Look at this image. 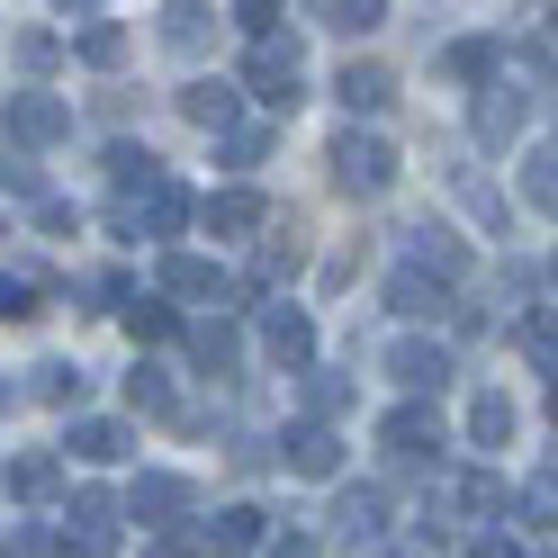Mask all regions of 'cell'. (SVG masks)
Returning <instances> with one entry per match:
<instances>
[{
    "instance_id": "cell-1",
    "label": "cell",
    "mask_w": 558,
    "mask_h": 558,
    "mask_svg": "<svg viewBox=\"0 0 558 558\" xmlns=\"http://www.w3.org/2000/svg\"><path fill=\"white\" fill-rule=\"evenodd\" d=\"M325 162H333V190L342 198H378V190L397 181V145L378 126H342L333 145H325Z\"/></svg>"
},
{
    "instance_id": "cell-5",
    "label": "cell",
    "mask_w": 558,
    "mask_h": 558,
    "mask_svg": "<svg viewBox=\"0 0 558 558\" xmlns=\"http://www.w3.org/2000/svg\"><path fill=\"white\" fill-rule=\"evenodd\" d=\"M378 450H388V469H433L441 405H388V414H378Z\"/></svg>"
},
{
    "instance_id": "cell-50",
    "label": "cell",
    "mask_w": 558,
    "mask_h": 558,
    "mask_svg": "<svg viewBox=\"0 0 558 558\" xmlns=\"http://www.w3.org/2000/svg\"><path fill=\"white\" fill-rule=\"evenodd\" d=\"M549 424H558V378H549Z\"/></svg>"
},
{
    "instance_id": "cell-12",
    "label": "cell",
    "mask_w": 558,
    "mask_h": 558,
    "mask_svg": "<svg viewBox=\"0 0 558 558\" xmlns=\"http://www.w3.org/2000/svg\"><path fill=\"white\" fill-rule=\"evenodd\" d=\"M262 352H270L279 369H306V361H316V316H306V306H289V298L262 306Z\"/></svg>"
},
{
    "instance_id": "cell-49",
    "label": "cell",
    "mask_w": 558,
    "mask_h": 558,
    "mask_svg": "<svg viewBox=\"0 0 558 558\" xmlns=\"http://www.w3.org/2000/svg\"><path fill=\"white\" fill-rule=\"evenodd\" d=\"M270 558H316V541H306V532H289V541H270Z\"/></svg>"
},
{
    "instance_id": "cell-41",
    "label": "cell",
    "mask_w": 558,
    "mask_h": 558,
    "mask_svg": "<svg viewBox=\"0 0 558 558\" xmlns=\"http://www.w3.org/2000/svg\"><path fill=\"white\" fill-rule=\"evenodd\" d=\"M207 19H217V10H190V0H181V10H162V37L181 46V54H198L207 46Z\"/></svg>"
},
{
    "instance_id": "cell-46",
    "label": "cell",
    "mask_w": 558,
    "mask_h": 558,
    "mask_svg": "<svg viewBox=\"0 0 558 558\" xmlns=\"http://www.w3.org/2000/svg\"><path fill=\"white\" fill-rule=\"evenodd\" d=\"M234 27L262 46V37H279V10H270V0H243V10H234Z\"/></svg>"
},
{
    "instance_id": "cell-37",
    "label": "cell",
    "mask_w": 558,
    "mask_h": 558,
    "mask_svg": "<svg viewBox=\"0 0 558 558\" xmlns=\"http://www.w3.org/2000/svg\"><path fill=\"white\" fill-rule=\"evenodd\" d=\"M217 154H226V171H262V162H270V126H234V135H217Z\"/></svg>"
},
{
    "instance_id": "cell-45",
    "label": "cell",
    "mask_w": 558,
    "mask_h": 558,
    "mask_svg": "<svg viewBox=\"0 0 558 558\" xmlns=\"http://www.w3.org/2000/svg\"><path fill=\"white\" fill-rule=\"evenodd\" d=\"M145 558H207V541H198V522H181V532H154Z\"/></svg>"
},
{
    "instance_id": "cell-42",
    "label": "cell",
    "mask_w": 558,
    "mask_h": 558,
    "mask_svg": "<svg viewBox=\"0 0 558 558\" xmlns=\"http://www.w3.org/2000/svg\"><path fill=\"white\" fill-rule=\"evenodd\" d=\"M82 298L99 306V316H109V306L126 316V306H135V289H126V270H90V279H82Z\"/></svg>"
},
{
    "instance_id": "cell-21",
    "label": "cell",
    "mask_w": 558,
    "mask_h": 558,
    "mask_svg": "<svg viewBox=\"0 0 558 558\" xmlns=\"http://www.w3.org/2000/svg\"><path fill=\"white\" fill-rule=\"evenodd\" d=\"M198 541L217 549V558H253V549L270 541V532H262V505H226L217 522H198Z\"/></svg>"
},
{
    "instance_id": "cell-36",
    "label": "cell",
    "mask_w": 558,
    "mask_h": 558,
    "mask_svg": "<svg viewBox=\"0 0 558 558\" xmlns=\"http://www.w3.org/2000/svg\"><path fill=\"white\" fill-rule=\"evenodd\" d=\"M0 190H10V198H37V207L54 198V190H46V162H37V154H0Z\"/></svg>"
},
{
    "instance_id": "cell-6",
    "label": "cell",
    "mask_w": 558,
    "mask_h": 558,
    "mask_svg": "<svg viewBox=\"0 0 558 558\" xmlns=\"http://www.w3.org/2000/svg\"><path fill=\"white\" fill-rule=\"evenodd\" d=\"M522 126H532V90H522V82H486L477 109H469V135H477L486 154H505Z\"/></svg>"
},
{
    "instance_id": "cell-14",
    "label": "cell",
    "mask_w": 558,
    "mask_h": 558,
    "mask_svg": "<svg viewBox=\"0 0 558 558\" xmlns=\"http://www.w3.org/2000/svg\"><path fill=\"white\" fill-rule=\"evenodd\" d=\"M198 226H207V234H262V226H270V198L234 181V190H217V198H198Z\"/></svg>"
},
{
    "instance_id": "cell-20",
    "label": "cell",
    "mask_w": 558,
    "mask_h": 558,
    "mask_svg": "<svg viewBox=\"0 0 558 558\" xmlns=\"http://www.w3.org/2000/svg\"><path fill=\"white\" fill-rule=\"evenodd\" d=\"M388 306H397L405 325H424V316H441V306H450V289H441L433 270H414V262H397V270H388Z\"/></svg>"
},
{
    "instance_id": "cell-33",
    "label": "cell",
    "mask_w": 558,
    "mask_h": 558,
    "mask_svg": "<svg viewBox=\"0 0 558 558\" xmlns=\"http://www.w3.org/2000/svg\"><path fill=\"white\" fill-rule=\"evenodd\" d=\"M126 333L154 352V342H171V333H181V306H171V298H135V306H126Z\"/></svg>"
},
{
    "instance_id": "cell-38",
    "label": "cell",
    "mask_w": 558,
    "mask_h": 558,
    "mask_svg": "<svg viewBox=\"0 0 558 558\" xmlns=\"http://www.w3.org/2000/svg\"><path fill=\"white\" fill-rule=\"evenodd\" d=\"M513 505H522V522H532V532H558V469H541Z\"/></svg>"
},
{
    "instance_id": "cell-53",
    "label": "cell",
    "mask_w": 558,
    "mask_h": 558,
    "mask_svg": "<svg viewBox=\"0 0 558 558\" xmlns=\"http://www.w3.org/2000/svg\"><path fill=\"white\" fill-rule=\"evenodd\" d=\"M0 234H10V226H0Z\"/></svg>"
},
{
    "instance_id": "cell-22",
    "label": "cell",
    "mask_w": 558,
    "mask_h": 558,
    "mask_svg": "<svg viewBox=\"0 0 558 558\" xmlns=\"http://www.w3.org/2000/svg\"><path fill=\"white\" fill-rule=\"evenodd\" d=\"M190 361H198V378H234V369H243V333H234L226 316L190 325Z\"/></svg>"
},
{
    "instance_id": "cell-24",
    "label": "cell",
    "mask_w": 558,
    "mask_h": 558,
    "mask_svg": "<svg viewBox=\"0 0 558 558\" xmlns=\"http://www.w3.org/2000/svg\"><path fill=\"white\" fill-rule=\"evenodd\" d=\"M63 450H73V460H90V469H109V460H126V450H135V433H126V424H109V414H82Z\"/></svg>"
},
{
    "instance_id": "cell-15",
    "label": "cell",
    "mask_w": 558,
    "mask_h": 558,
    "mask_svg": "<svg viewBox=\"0 0 558 558\" xmlns=\"http://www.w3.org/2000/svg\"><path fill=\"white\" fill-rule=\"evenodd\" d=\"M279 460H289L298 477H342V433H333V424H289Z\"/></svg>"
},
{
    "instance_id": "cell-44",
    "label": "cell",
    "mask_w": 558,
    "mask_h": 558,
    "mask_svg": "<svg viewBox=\"0 0 558 558\" xmlns=\"http://www.w3.org/2000/svg\"><path fill=\"white\" fill-rule=\"evenodd\" d=\"M522 63H532V73H549V82H558V10H549V19L532 27V46H522Z\"/></svg>"
},
{
    "instance_id": "cell-2",
    "label": "cell",
    "mask_w": 558,
    "mask_h": 558,
    "mask_svg": "<svg viewBox=\"0 0 558 558\" xmlns=\"http://www.w3.org/2000/svg\"><path fill=\"white\" fill-rule=\"evenodd\" d=\"M243 90H253L262 109H298V99H306V46L289 37V27L243 54Z\"/></svg>"
},
{
    "instance_id": "cell-9",
    "label": "cell",
    "mask_w": 558,
    "mask_h": 558,
    "mask_svg": "<svg viewBox=\"0 0 558 558\" xmlns=\"http://www.w3.org/2000/svg\"><path fill=\"white\" fill-rule=\"evenodd\" d=\"M405 262H414V270H433L441 289H460V279H469V243H460V226L414 217V226H405Z\"/></svg>"
},
{
    "instance_id": "cell-13",
    "label": "cell",
    "mask_w": 558,
    "mask_h": 558,
    "mask_svg": "<svg viewBox=\"0 0 558 558\" xmlns=\"http://www.w3.org/2000/svg\"><path fill=\"white\" fill-rule=\"evenodd\" d=\"M10 135H19V154L63 145V135H73V109H63L54 90H19V99H10Z\"/></svg>"
},
{
    "instance_id": "cell-11",
    "label": "cell",
    "mask_w": 558,
    "mask_h": 558,
    "mask_svg": "<svg viewBox=\"0 0 558 558\" xmlns=\"http://www.w3.org/2000/svg\"><path fill=\"white\" fill-rule=\"evenodd\" d=\"M333 541L342 549H378L388 541V486H342L333 496Z\"/></svg>"
},
{
    "instance_id": "cell-26",
    "label": "cell",
    "mask_w": 558,
    "mask_h": 558,
    "mask_svg": "<svg viewBox=\"0 0 558 558\" xmlns=\"http://www.w3.org/2000/svg\"><path fill=\"white\" fill-rule=\"evenodd\" d=\"M513 342H522V352H532L549 378H558V298H541V306H522V316H513Z\"/></svg>"
},
{
    "instance_id": "cell-23",
    "label": "cell",
    "mask_w": 558,
    "mask_h": 558,
    "mask_svg": "<svg viewBox=\"0 0 558 558\" xmlns=\"http://www.w3.org/2000/svg\"><path fill=\"white\" fill-rule=\"evenodd\" d=\"M513 424H522V414H513L505 388H477V397H469V450H505Z\"/></svg>"
},
{
    "instance_id": "cell-32",
    "label": "cell",
    "mask_w": 558,
    "mask_h": 558,
    "mask_svg": "<svg viewBox=\"0 0 558 558\" xmlns=\"http://www.w3.org/2000/svg\"><path fill=\"white\" fill-rule=\"evenodd\" d=\"M298 378H306V424H333V414L352 405V378L342 369H298Z\"/></svg>"
},
{
    "instance_id": "cell-8",
    "label": "cell",
    "mask_w": 558,
    "mask_h": 558,
    "mask_svg": "<svg viewBox=\"0 0 558 558\" xmlns=\"http://www.w3.org/2000/svg\"><path fill=\"white\" fill-rule=\"evenodd\" d=\"M118 496H109V486H82V496H73V513H63V522H73V532H63V558H109L118 549Z\"/></svg>"
},
{
    "instance_id": "cell-34",
    "label": "cell",
    "mask_w": 558,
    "mask_h": 558,
    "mask_svg": "<svg viewBox=\"0 0 558 558\" xmlns=\"http://www.w3.org/2000/svg\"><path fill=\"white\" fill-rule=\"evenodd\" d=\"M82 388H90V369H73V361L27 369V397H46V405H82Z\"/></svg>"
},
{
    "instance_id": "cell-48",
    "label": "cell",
    "mask_w": 558,
    "mask_h": 558,
    "mask_svg": "<svg viewBox=\"0 0 558 558\" xmlns=\"http://www.w3.org/2000/svg\"><path fill=\"white\" fill-rule=\"evenodd\" d=\"M469 549H477V558H522V541H513V532H477Z\"/></svg>"
},
{
    "instance_id": "cell-47",
    "label": "cell",
    "mask_w": 558,
    "mask_h": 558,
    "mask_svg": "<svg viewBox=\"0 0 558 558\" xmlns=\"http://www.w3.org/2000/svg\"><path fill=\"white\" fill-rule=\"evenodd\" d=\"M37 226H46V234H82V217H73V198H46V207H37Z\"/></svg>"
},
{
    "instance_id": "cell-30",
    "label": "cell",
    "mask_w": 558,
    "mask_h": 558,
    "mask_svg": "<svg viewBox=\"0 0 558 558\" xmlns=\"http://www.w3.org/2000/svg\"><path fill=\"white\" fill-rule=\"evenodd\" d=\"M450 181H460V198H469V217H477V226H496V234L513 226V217H505V190H496V181H486V171H477V162H460V171H450Z\"/></svg>"
},
{
    "instance_id": "cell-27",
    "label": "cell",
    "mask_w": 558,
    "mask_h": 558,
    "mask_svg": "<svg viewBox=\"0 0 558 558\" xmlns=\"http://www.w3.org/2000/svg\"><path fill=\"white\" fill-rule=\"evenodd\" d=\"M126 405H135V414H154V424H181V397H171V378H162L154 361H135V369H126Z\"/></svg>"
},
{
    "instance_id": "cell-4",
    "label": "cell",
    "mask_w": 558,
    "mask_h": 558,
    "mask_svg": "<svg viewBox=\"0 0 558 558\" xmlns=\"http://www.w3.org/2000/svg\"><path fill=\"white\" fill-rule=\"evenodd\" d=\"M154 279H162V298H181V306H217V316L243 298V279H234L226 262H207V253H162Z\"/></svg>"
},
{
    "instance_id": "cell-17",
    "label": "cell",
    "mask_w": 558,
    "mask_h": 558,
    "mask_svg": "<svg viewBox=\"0 0 558 558\" xmlns=\"http://www.w3.org/2000/svg\"><path fill=\"white\" fill-rule=\"evenodd\" d=\"M333 99H342V109H352V118H378V109H388V99H397V73H388V63H342V73H333Z\"/></svg>"
},
{
    "instance_id": "cell-51",
    "label": "cell",
    "mask_w": 558,
    "mask_h": 558,
    "mask_svg": "<svg viewBox=\"0 0 558 558\" xmlns=\"http://www.w3.org/2000/svg\"><path fill=\"white\" fill-rule=\"evenodd\" d=\"M10 397H19V388H10V378H0V405H10Z\"/></svg>"
},
{
    "instance_id": "cell-52",
    "label": "cell",
    "mask_w": 558,
    "mask_h": 558,
    "mask_svg": "<svg viewBox=\"0 0 558 558\" xmlns=\"http://www.w3.org/2000/svg\"><path fill=\"white\" fill-rule=\"evenodd\" d=\"M549 289H558V253H549Z\"/></svg>"
},
{
    "instance_id": "cell-43",
    "label": "cell",
    "mask_w": 558,
    "mask_h": 558,
    "mask_svg": "<svg viewBox=\"0 0 558 558\" xmlns=\"http://www.w3.org/2000/svg\"><path fill=\"white\" fill-rule=\"evenodd\" d=\"M27 316H37V279L0 270V325H27Z\"/></svg>"
},
{
    "instance_id": "cell-16",
    "label": "cell",
    "mask_w": 558,
    "mask_h": 558,
    "mask_svg": "<svg viewBox=\"0 0 558 558\" xmlns=\"http://www.w3.org/2000/svg\"><path fill=\"white\" fill-rule=\"evenodd\" d=\"M181 118L207 126V135H234L243 126V82H190L181 90Z\"/></svg>"
},
{
    "instance_id": "cell-28",
    "label": "cell",
    "mask_w": 558,
    "mask_h": 558,
    "mask_svg": "<svg viewBox=\"0 0 558 558\" xmlns=\"http://www.w3.org/2000/svg\"><path fill=\"white\" fill-rule=\"evenodd\" d=\"M73 46H82V63H90V73H118V63H126V27H118V19H99V10H90V19H82V37H73Z\"/></svg>"
},
{
    "instance_id": "cell-29",
    "label": "cell",
    "mask_w": 558,
    "mask_h": 558,
    "mask_svg": "<svg viewBox=\"0 0 558 558\" xmlns=\"http://www.w3.org/2000/svg\"><path fill=\"white\" fill-rule=\"evenodd\" d=\"M522 198H532L541 217H558V135H549V145H532V154H522Z\"/></svg>"
},
{
    "instance_id": "cell-35",
    "label": "cell",
    "mask_w": 558,
    "mask_h": 558,
    "mask_svg": "<svg viewBox=\"0 0 558 558\" xmlns=\"http://www.w3.org/2000/svg\"><path fill=\"white\" fill-rule=\"evenodd\" d=\"M378 19H388L378 0H325V10H316V27H333V37H369Z\"/></svg>"
},
{
    "instance_id": "cell-40",
    "label": "cell",
    "mask_w": 558,
    "mask_h": 558,
    "mask_svg": "<svg viewBox=\"0 0 558 558\" xmlns=\"http://www.w3.org/2000/svg\"><path fill=\"white\" fill-rule=\"evenodd\" d=\"M54 63H63V37H54V27H27V37H19V73H54Z\"/></svg>"
},
{
    "instance_id": "cell-10",
    "label": "cell",
    "mask_w": 558,
    "mask_h": 558,
    "mask_svg": "<svg viewBox=\"0 0 558 558\" xmlns=\"http://www.w3.org/2000/svg\"><path fill=\"white\" fill-rule=\"evenodd\" d=\"M190 217H198V198H190L181 181H171V171H162V181H154L145 198H118V226H126V234H181Z\"/></svg>"
},
{
    "instance_id": "cell-19",
    "label": "cell",
    "mask_w": 558,
    "mask_h": 558,
    "mask_svg": "<svg viewBox=\"0 0 558 558\" xmlns=\"http://www.w3.org/2000/svg\"><path fill=\"white\" fill-rule=\"evenodd\" d=\"M441 82H469V90L505 82V46H496V37H450V46H441Z\"/></svg>"
},
{
    "instance_id": "cell-7",
    "label": "cell",
    "mask_w": 558,
    "mask_h": 558,
    "mask_svg": "<svg viewBox=\"0 0 558 558\" xmlns=\"http://www.w3.org/2000/svg\"><path fill=\"white\" fill-rule=\"evenodd\" d=\"M126 513H135V522H154V532H181V522L198 513V486H190V477H171V469H145V477L126 486Z\"/></svg>"
},
{
    "instance_id": "cell-39",
    "label": "cell",
    "mask_w": 558,
    "mask_h": 558,
    "mask_svg": "<svg viewBox=\"0 0 558 558\" xmlns=\"http://www.w3.org/2000/svg\"><path fill=\"white\" fill-rule=\"evenodd\" d=\"M0 558H63V541L46 522H10V532H0Z\"/></svg>"
},
{
    "instance_id": "cell-3",
    "label": "cell",
    "mask_w": 558,
    "mask_h": 558,
    "mask_svg": "<svg viewBox=\"0 0 558 558\" xmlns=\"http://www.w3.org/2000/svg\"><path fill=\"white\" fill-rule=\"evenodd\" d=\"M378 378H388V388H405V405H433L441 378H450V352H441L433 333H397L388 352H378Z\"/></svg>"
},
{
    "instance_id": "cell-18",
    "label": "cell",
    "mask_w": 558,
    "mask_h": 558,
    "mask_svg": "<svg viewBox=\"0 0 558 558\" xmlns=\"http://www.w3.org/2000/svg\"><path fill=\"white\" fill-rule=\"evenodd\" d=\"M298 262H306L298 226H270V234L253 243V270H243V289H289V279H298Z\"/></svg>"
},
{
    "instance_id": "cell-25",
    "label": "cell",
    "mask_w": 558,
    "mask_h": 558,
    "mask_svg": "<svg viewBox=\"0 0 558 558\" xmlns=\"http://www.w3.org/2000/svg\"><path fill=\"white\" fill-rule=\"evenodd\" d=\"M10 496H19V505H54V496H63V460H54V450L10 460Z\"/></svg>"
},
{
    "instance_id": "cell-31",
    "label": "cell",
    "mask_w": 558,
    "mask_h": 558,
    "mask_svg": "<svg viewBox=\"0 0 558 558\" xmlns=\"http://www.w3.org/2000/svg\"><path fill=\"white\" fill-rule=\"evenodd\" d=\"M109 181H118V198H145V190L162 181V162H154L145 145H109Z\"/></svg>"
}]
</instances>
